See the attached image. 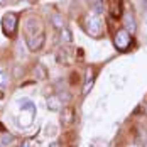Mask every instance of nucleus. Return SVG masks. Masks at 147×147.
Masks as SVG:
<instances>
[{
    "label": "nucleus",
    "mask_w": 147,
    "mask_h": 147,
    "mask_svg": "<svg viewBox=\"0 0 147 147\" xmlns=\"http://www.w3.org/2000/svg\"><path fill=\"white\" fill-rule=\"evenodd\" d=\"M85 29L90 36H95L98 37L102 34V20L96 14H90L85 17Z\"/></svg>",
    "instance_id": "f257e3e1"
},
{
    "label": "nucleus",
    "mask_w": 147,
    "mask_h": 147,
    "mask_svg": "<svg viewBox=\"0 0 147 147\" xmlns=\"http://www.w3.org/2000/svg\"><path fill=\"white\" fill-rule=\"evenodd\" d=\"M2 30L7 37H12L17 30V14L14 12H7L2 17Z\"/></svg>",
    "instance_id": "f03ea898"
},
{
    "label": "nucleus",
    "mask_w": 147,
    "mask_h": 147,
    "mask_svg": "<svg viewBox=\"0 0 147 147\" xmlns=\"http://www.w3.org/2000/svg\"><path fill=\"white\" fill-rule=\"evenodd\" d=\"M113 42H115V47H117V49H127V47L130 46V42H132V37H130V34L125 29H122L115 34Z\"/></svg>",
    "instance_id": "7ed1b4c3"
},
{
    "label": "nucleus",
    "mask_w": 147,
    "mask_h": 147,
    "mask_svg": "<svg viewBox=\"0 0 147 147\" xmlns=\"http://www.w3.org/2000/svg\"><path fill=\"white\" fill-rule=\"evenodd\" d=\"M44 32H37V34H32L29 37H26V42H27V47L30 51H37L41 49L42 44H44Z\"/></svg>",
    "instance_id": "20e7f679"
},
{
    "label": "nucleus",
    "mask_w": 147,
    "mask_h": 147,
    "mask_svg": "<svg viewBox=\"0 0 147 147\" xmlns=\"http://www.w3.org/2000/svg\"><path fill=\"white\" fill-rule=\"evenodd\" d=\"M123 24H125V27H127V32L130 34V32H135L137 29V24H135V19H134V14L130 10H127L125 14H123Z\"/></svg>",
    "instance_id": "39448f33"
},
{
    "label": "nucleus",
    "mask_w": 147,
    "mask_h": 147,
    "mask_svg": "<svg viewBox=\"0 0 147 147\" xmlns=\"http://www.w3.org/2000/svg\"><path fill=\"white\" fill-rule=\"evenodd\" d=\"M46 103H47V108L51 112H59L61 110V100H59L58 95H51L46 98Z\"/></svg>",
    "instance_id": "423d86ee"
},
{
    "label": "nucleus",
    "mask_w": 147,
    "mask_h": 147,
    "mask_svg": "<svg viewBox=\"0 0 147 147\" xmlns=\"http://www.w3.org/2000/svg\"><path fill=\"white\" fill-rule=\"evenodd\" d=\"M93 83H95V76H93V69L88 68L86 69V78H85V85H83V95H88L91 86H93Z\"/></svg>",
    "instance_id": "0eeeda50"
},
{
    "label": "nucleus",
    "mask_w": 147,
    "mask_h": 147,
    "mask_svg": "<svg viewBox=\"0 0 147 147\" xmlns=\"http://www.w3.org/2000/svg\"><path fill=\"white\" fill-rule=\"evenodd\" d=\"M110 14L113 19L122 17V0H110Z\"/></svg>",
    "instance_id": "6e6552de"
},
{
    "label": "nucleus",
    "mask_w": 147,
    "mask_h": 147,
    "mask_svg": "<svg viewBox=\"0 0 147 147\" xmlns=\"http://www.w3.org/2000/svg\"><path fill=\"white\" fill-rule=\"evenodd\" d=\"M56 61H58L59 64H66L68 63V51L64 47H61L58 53H56Z\"/></svg>",
    "instance_id": "1a4fd4ad"
},
{
    "label": "nucleus",
    "mask_w": 147,
    "mask_h": 147,
    "mask_svg": "<svg viewBox=\"0 0 147 147\" xmlns=\"http://www.w3.org/2000/svg\"><path fill=\"white\" fill-rule=\"evenodd\" d=\"M61 120H63V123H64V125L71 123V122H73V110H71V108H66V110H63Z\"/></svg>",
    "instance_id": "9d476101"
},
{
    "label": "nucleus",
    "mask_w": 147,
    "mask_h": 147,
    "mask_svg": "<svg viewBox=\"0 0 147 147\" xmlns=\"http://www.w3.org/2000/svg\"><path fill=\"white\" fill-rule=\"evenodd\" d=\"M14 142V135L12 134H3L2 137H0V144L3 147H7V146H10Z\"/></svg>",
    "instance_id": "9b49d317"
},
{
    "label": "nucleus",
    "mask_w": 147,
    "mask_h": 147,
    "mask_svg": "<svg viewBox=\"0 0 147 147\" xmlns=\"http://www.w3.org/2000/svg\"><path fill=\"white\" fill-rule=\"evenodd\" d=\"M61 39H63L64 42H71V41H73L71 30H69V29H66V27H63V29H61Z\"/></svg>",
    "instance_id": "f8f14e48"
},
{
    "label": "nucleus",
    "mask_w": 147,
    "mask_h": 147,
    "mask_svg": "<svg viewBox=\"0 0 147 147\" xmlns=\"http://www.w3.org/2000/svg\"><path fill=\"white\" fill-rule=\"evenodd\" d=\"M51 19H53V24H54V26H56V27H58L59 30L64 27V20H63V17H61V15L53 14V17H51Z\"/></svg>",
    "instance_id": "ddd939ff"
},
{
    "label": "nucleus",
    "mask_w": 147,
    "mask_h": 147,
    "mask_svg": "<svg viewBox=\"0 0 147 147\" xmlns=\"http://www.w3.org/2000/svg\"><path fill=\"white\" fill-rule=\"evenodd\" d=\"M20 105H22V108H24V110H26V108H29V110H30V113H32V115L36 113V108H34V103L30 102V100H27V98H22V100H20Z\"/></svg>",
    "instance_id": "4468645a"
},
{
    "label": "nucleus",
    "mask_w": 147,
    "mask_h": 147,
    "mask_svg": "<svg viewBox=\"0 0 147 147\" xmlns=\"http://www.w3.org/2000/svg\"><path fill=\"white\" fill-rule=\"evenodd\" d=\"M93 7H95V12H93V14H96V15L103 14V9H105L103 0H93Z\"/></svg>",
    "instance_id": "2eb2a0df"
},
{
    "label": "nucleus",
    "mask_w": 147,
    "mask_h": 147,
    "mask_svg": "<svg viewBox=\"0 0 147 147\" xmlns=\"http://www.w3.org/2000/svg\"><path fill=\"white\" fill-rule=\"evenodd\" d=\"M7 83H9V74H7V71H0V91L5 88Z\"/></svg>",
    "instance_id": "dca6fc26"
},
{
    "label": "nucleus",
    "mask_w": 147,
    "mask_h": 147,
    "mask_svg": "<svg viewBox=\"0 0 147 147\" xmlns=\"http://www.w3.org/2000/svg\"><path fill=\"white\" fill-rule=\"evenodd\" d=\"M51 147H63V146H61L59 142H54V144H53V146H51Z\"/></svg>",
    "instance_id": "f3484780"
},
{
    "label": "nucleus",
    "mask_w": 147,
    "mask_h": 147,
    "mask_svg": "<svg viewBox=\"0 0 147 147\" xmlns=\"http://www.w3.org/2000/svg\"><path fill=\"white\" fill-rule=\"evenodd\" d=\"M142 5H144V9H147V0H142Z\"/></svg>",
    "instance_id": "a211bd4d"
},
{
    "label": "nucleus",
    "mask_w": 147,
    "mask_h": 147,
    "mask_svg": "<svg viewBox=\"0 0 147 147\" xmlns=\"http://www.w3.org/2000/svg\"><path fill=\"white\" fill-rule=\"evenodd\" d=\"M22 147H29V144H26V142H24V144H22Z\"/></svg>",
    "instance_id": "6ab92c4d"
},
{
    "label": "nucleus",
    "mask_w": 147,
    "mask_h": 147,
    "mask_svg": "<svg viewBox=\"0 0 147 147\" xmlns=\"http://www.w3.org/2000/svg\"><path fill=\"white\" fill-rule=\"evenodd\" d=\"M0 147H3V146H2V144H0Z\"/></svg>",
    "instance_id": "aec40b11"
},
{
    "label": "nucleus",
    "mask_w": 147,
    "mask_h": 147,
    "mask_svg": "<svg viewBox=\"0 0 147 147\" xmlns=\"http://www.w3.org/2000/svg\"><path fill=\"white\" fill-rule=\"evenodd\" d=\"M0 2H3V0H0Z\"/></svg>",
    "instance_id": "412c9836"
}]
</instances>
